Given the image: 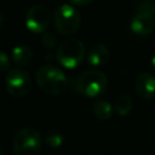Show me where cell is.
Here are the masks:
<instances>
[{
    "label": "cell",
    "instance_id": "obj_1",
    "mask_svg": "<svg viewBox=\"0 0 155 155\" xmlns=\"http://www.w3.org/2000/svg\"><path fill=\"white\" fill-rule=\"evenodd\" d=\"M35 79L39 88L47 94H62L68 87L65 74L54 65H42L36 71Z\"/></svg>",
    "mask_w": 155,
    "mask_h": 155
},
{
    "label": "cell",
    "instance_id": "obj_2",
    "mask_svg": "<svg viewBox=\"0 0 155 155\" xmlns=\"http://www.w3.org/2000/svg\"><path fill=\"white\" fill-rule=\"evenodd\" d=\"M108 88L107 75L98 69L82 71L76 79V90L80 94L88 98L101 97Z\"/></svg>",
    "mask_w": 155,
    "mask_h": 155
},
{
    "label": "cell",
    "instance_id": "obj_3",
    "mask_svg": "<svg viewBox=\"0 0 155 155\" xmlns=\"http://www.w3.org/2000/svg\"><path fill=\"white\" fill-rule=\"evenodd\" d=\"M56 58L62 67L67 69H74L79 67L86 58L85 45L82 41L74 38L65 39L59 44L56 52Z\"/></svg>",
    "mask_w": 155,
    "mask_h": 155
},
{
    "label": "cell",
    "instance_id": "obj_4",
    "mask_svg": "<svg viewBox=\"0 0 155 155\" xmlns=\"http://www.w3.org/2000/svg\"><path fill=\"white\" fill-rule=\"evenodd\" d=\"M42 138L38 130L24 127L16 132L12 140L15 155H39L41 150Z\"/></svg>",
    "mask_w": 155,
    "mask_h": 155
},
{
    "label": "cell",
    "instance_id": "obj_5",
    "mask_svg": "<svg viewBox=\"0 0 155 155\" xmlns=\"http://www.w3.org/2000/svg\"><path fill=\"white\" fill-rule=\"evenodd\" d=\"M53 22L56 30L61 35L69 36L78 31L81 23V16L73 5L63 4L56 8Z\"/></svg>",
    "mask_w": 155,
    "mask_h": 155
},
{
    "label": "cell",
    "instance_id": "obj_6",
    "mask_svg": "<svg viewBox=\"0 0 155 155\" xmlns=\"http://www.w3.org/2000/svg\"><path fill=\"white\" fill-rule=\"evenodd\" d=\"M5 86L10 96L15 98L24 97L31 87L30 75L22 68L10 69L5 78Z\"/></svg>",
    "mask_w": 155,
    "mask_h": 155
},
{
    "label": "cell",
    "instance_id": "obj_7",
    "mask_svg": "<svg viewBox=\"0 0 155 155\" xmlns=\"http://www.w3.org/2000/svg\"><path fill=\"white\" fill-rule=\"evenodd\" d=\"M50 24V11L44 5H33L25 13V25L31 33H44Z\"/></svg>",
    "mask_w": 155,
    "mask_h": 155
},
{
    "label": "cell",
    "instance_id": "obj_8",
    "mask_svg": "<svg viewBox=\"0 0 155 155\" xmlns=\"http://www.w3.org/2000/svg\"><path fill=\"white\" fill-rule=\"evenodd\" d=\"M134 90L143 99H151L155 97V76L151 73L142 71L134 81Z\"/></svg>",
    "mask_w": 155,
    "mask_h": 155
},
{
    "label": "cell",
    "instance_id": "obj_9",
    "mask_svg": "<svg viewBox=\"0 0 155 155\" xmlns=\"http://www.w3.org/2000/svg\"><path fill=\"white\" fill-rule=\"evenodd\" d=\"M131 30L137 35H148L155 29V18L151 13L137 12L131 21Z\"/></svg>",
    "mask_w": 155,
    "mask_h": 155
},
{
    "label": "cell",
    "instance_id": "obj_10",
    "mask_svg": "<svg viewBox=\"0 0 155 155\" xmlns=\"http://www.w3.org/2000/svg\"><path fill=\"white\" fill-rule=\"evenodd\" d=\"M109 57H110V53L108 47L103 44H96L88 48L86 61L90 67L99 68V67H103L109 61Z\"/></svg>",
    "mask_w": 155,
    "mask_h": 155
},
{
    "label": "cell",
    "instance_id": "obj_11",
    "mask_svg": "<svg viewBox=\"0 0 155 155\" xmlns=\"http://www.w3.org/2000/svg\"><path fill=\"white\" fill-rule=\"evenodd\" d=\"M11 57L17 65L25 67L33 59V50L27 45H19V46L13 47L11 52Z\"/></svg>",
    "mask_w": 155,
    "mask_h": 155
},
{
    "label": "cell",
    "instance_id": "obj_12",
    "mask_svg": "<svg viewBox=\"0 0 155 155\" xmlns=\"http://www.w3.org/2000/svg\"><path fill=\"white\" fill-rule=\"evenodd\" d=\"M92 113L96 116V119L101 121H108L113 116V107L108 101L99 99L93 103Z\"/></svg>",
    "mask_w": 155,
    "mask_h": 155
},
{
    "label": "cell",
    "instance_id": "obj_13",
    "mask_svg": "<svg viewBox=\"0 0 155 155\" xmlns=\"http://www.w3.org/2000/svg\"><path fill=\"white\" fill-rule=\"evenodd\" d=\"M132 107H133V103H132V99L128 94H121L117 97V99L115 101V111L117 115L120 116H126L131 113L132 110Z\"/></svg>",
    "mask_w": 155,
    "mask_h": 155
},
{
    "label": "cell",
    "instance_id": "obj_14",
    "mask_svg": "<svg viewBox=\"0 0 155 155\" xmlns=\"http://www.w3.org/2000/svg\"><path fill=\"white\" fill-rule=\"evenodd\" d=\"M44 143L50 147V148H59L63 143H64V136L62 132L56 131V130H51L45 134L44 138Z\"/></svg>",
    "mask_w": 155,
    "mask_h": 155
},
{
    "label": "cell",
    "instance_id": "obj_15",
    "mask_svg": "<svg viewBox=\"0 0 155 155\" xmlns=\"http://www.w3.org/2000/svg\"><path fill=\"white\" fill-rule=\"evenodd\" d=\"M41 45H42L45 48H47V50L54 48L56 45H57V38H56V35H54L53 33H51V31L45 33V34L41 36Z\"/></svg>",
    "mask_w": 155,
    "mask_h": 155
},
{
    "label": "cell",
    "instance_id": "obj_16",
    "mask_svg": "<svg viewBox=\"0 0 155 155\" xmlns=\"http://www.w3.org/2000/svg\"><path fill=\"white\" fill-rule=\"evenodd\" d=\"M0 68H1V71L10 70V58L5 52L0 53Z\"/></svg>",
    "mask_w": 155,
    "mask_h": 155
},
{
    "label": "cell",
    "instance_id": "obj_17",
    "mask_svg": "<svg viewBox=\"0 0 155 155\" xmlns=\"http://www.w3.org/2000/svg\"><path fill=\"white\" fill-rule=\"evenodd\" d=\"M153 4H154V1H150V0L143 1L142 4H139V5L137 6V10H138V12H147V13H151Z\"/></svg>",
    "mask_w": 155,
    "mask_h": 155
},
{
    "label": "cell",
    "instance_id": "obj_18",
    "mask_svg": "<svg viewBox=\"0 0 155 155\" xmlns=\"http://www.w3.org/2000/svg\"><path fill=\"white\" fill-rule=\"evenodd\" d=\"M68 1L74 6H86V5L91 4L93 0H68Z\"/></svg>",
    "mask_w": 155,
    "mask_h": 155
},
{
    "label": "cell",
    "instance_id": "obj_19",
    "mask_svg": "<svg viewBox=\"0 0 155 155\" xmlns=\"http://www.w3.org/2000/svg\"><path fill=\"white\" fill-rule=\"evenodd\" d=\"M150 64H151V67L155 69V54L151 57V61H150Z\"/></svg>",
    "mask_w": 155,
    "mask_h": 155
},
{
    "label": "cell",
    "instance_id": "obj_20",
    "mask_svg": "<svg viewBox=\"0 0 155 155\" xmlns=\"http://www.w3.org/2000/svg\"><path fill=\"white\" fill-rule=\"evenodd\" d=\"M151 15H153L154 18H155V1H154V4H153V7H151Z\"/></svg>",
    "mask_w": 155,
    "mask_h": 155
}]
</instances>
